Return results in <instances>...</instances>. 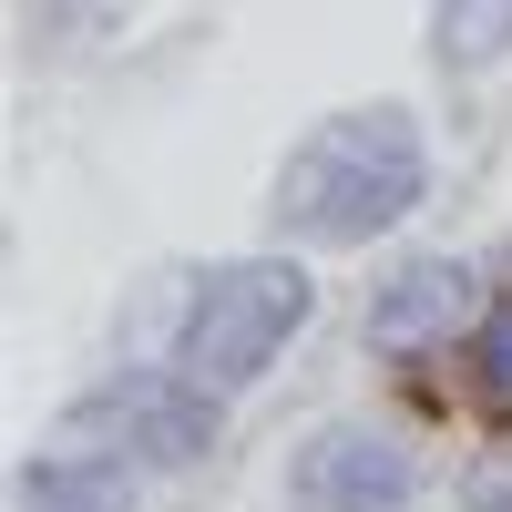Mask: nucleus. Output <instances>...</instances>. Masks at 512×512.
<instances>
[{"mask_svg": "<svg viewBox=\"0 0 512 512\" xmlns=\"http://www.w3.org/2000/svg\"><path fill=\"white\" fill-rule=\"evenodd\" d=\"M410 205H420V134H410L400 103L318 123V134L287 154V175H277V216L308 246H369L379 226H400Z\"/></svg>", "mask_w": 512, "mask_h": 512, "instance_id": "f257e3e1", "label": "nucleus"}, {"mask_svg": "<svg viewBox=\"0 0 512 512\" xmlns=\"http://www.w3.org/2000/svg\"><path fill=\"white\" fill-rule=\"evenodd\" d=\"M308 277L287 267V256H236V267H216L195 287L185 308V379L195 390H246L256 369H267L297 328H308Z\"/></svg>", "mask_w": 512, "mask_h": 512, "instance_id": "f03ea898", "label": "nucleus"}, {"mask_svg": "<svg viewBox=\"0 0 512 512\" xmlns=\"http://www.w3.org/2000/svg\"><path fill=\"white\" fill-rule=\"evenodd\" d=\"M72 431L123 441L144 461H195L216 441V390H195V379H113V390H93L72 410Z\"/></svg>", "mask_w": 512, "mask_h": 512, "instance_id": "7ed1b4c3", "label": "nucleus"}, {"mask_svg": "<svg viewBox=\"0 0 512 512\" xmlns=\"http://www.w3.org/2000/svg\"><path fill=\"white\" fill-rule=\"evenodd\" d=\"M461 318H472V267H461V256H420V267H400L390 287H379L369 349L379 359H420V349H441Z\"/></svg>", "mask_w": 512, "mask_h": 512, "instance_id": "20e7f679", "label": "nucleus"}, {"mask_svg": "<svg viewBox=\"0 0 512 512\" xmlns=\"http://www.w3.org/2000/svg\"><path fill=\"white\" fill-rule=\"evenodd\" d=\"M308 502L318 512H400L410 502V461L379 431H328L308 451Z\"/></svg>", "mask_w": 512, "mask_h": 512, "instance_id": "39448f33", "label": "nucleus"}, {"mask_svg": "<svg viewBox=\"0 0 512 512\" xmlns=\"http://www.w3.org/2000/svg\"><path fill=\"white\" fill-rule=\"evenodd\" d=\"M21 512H134V492H123L113 461H31Z\"/></svg>", "mask_w": 512, "mask_h": 512, "instance_id": "423d86ee", "label": "nucleus"}, {"mask_svg": "<svg viewBox=\"0 0 512 512\" xmlns=\"http://www.w3.org/2000/svg\"><path fill=\"white\" fill-rule=\"evenodd\" d=\"M512 52V0H441V62H502Z\"/></svg>", "mask_w": 512, "mask_h": 512, "instance_id": "0eeeda50", "label": "nucleus"}, {"mask_svg": "<svg viewBox=\"0 0 512 512\" xmlns=\"http://www.w3.org/2000/svg\"><path fill=\"white\" fill-rule=\"evenodd\" d=\"M482 369H492V390H512V308L482 328Z\"/></svg>", "mask_w": 512, "mask_h": 512, "instance_id": "6e6552de", "label": "nucleus"}, {"mask_svg": "<svg viewBox=\"0 0 512 512\" xmlns=\"http://www.w3.org/2000/svg\"><path fill=\"white\" fill-rule=\"evenodd\" d=\"M52 21L62 31H103V21H123V0H52Z\"/></svg>", "mask_w": 512, "mask_h": 512, "instance_id": "1a4fd4ad", "label": "nucleus"}]
</instances>
